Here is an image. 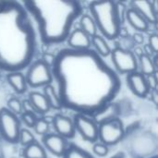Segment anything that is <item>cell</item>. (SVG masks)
<instances>
[{"mask_svg":"<svg viewBox=\"0 0 158 158\" xmlns=\"http://www.w3.org/2000/svg\"><path fill=\"white\" fill-rule=\"evenodd\" d=\"M20 118L22 120V122L28 127V128H33L38 118L37 115L35 113L32 112H22L20 114Z\"/></svg>","mask_w":158,"mask_h":158,"instance_id":"cell-27","label":"cell"},{"mask_svg":"<svg viewBox=\"0 0 158 158\" xmlns=\"http://www.w3.org/2000/svg\"><path fill=\"white\" fill-rule=\"evenodd\" d=\"M63 158H94L90 153L83 150L80 146L71 143L69 144L68 149L63 155Z\"/></svg>","mask_w":158,"mask_h":158,"instance_id":"cell-23","label":"cell"},{"mask_svg":"<svg viewBox=\"0 0 158 158\" xmlns=\"http://www.w3.org/2000/svg\"><path fill=\"white\" fill-rule=\"evenodd\" d=\"M44 95L50 106V109L53 108L56 110H60L63 108L60 99L57 95L56 90L52 84H49L44 87Z\"/></svg>","mask_w":158,"mask_h":158,"instance_id":"cell-18","label":"cell"},{"mask_svg":"<svg viewBox=\"0 0 158 158\" xmlns=\"http://www.w3.org/2000/svg\"><path fill=\"white\" fill-rule=\"evenodd\" d=\"M29 102L34 108L37 114H46L50 110V106L43 94L38 92H31L29 94Z\"/></svg>","mask_w":158,"mask_h":158,"instance_id":"cell-17","label":"cell"},{"mask_svg":"<svg viewBox=\"0 0 158 158\" xmlns=\"http://www.w3.org/2000/svg\"><path fill=\"white\" fill-rule=\"evenodd\" d=\"M93 152L98 156H107L109 149H108V146L101 143H95L93 146Z\"/></svg>","mask_w":158,"mask_h":158,"instance_id":"cell-28","label":"cell"},{"mask_svg":"<svg viewBox=\"0 0 158 158\" xmlns=\"http://www.w3.org/2000/svg\"><path fill=\"white\" fill-rule=\"evenodd\" d=\"M20 130V121L18 116L10 112L7 108L2 107L0 109L1 138L9 143H18Z\"/></svg>","mask_w":158,"mask_h":158,"instance_id":"cell-7","label":"cell"},{"mask_svg":"<svg viewBox=\"0 0 158 158\" xmlns=\"http://www.w3.org/2000/svg\"><path fill=\"white\" fill-rule=\"evenodd\" d=\"M152 158H157V156H155L154 157H152Z\"/></svg>","mask_w":158,"mask_h":158,"instance_id":"cell-38","label":"cell"},{"mask_svg":"<svg viewBox=\"0 0 158 158\" xmlns=\"http://www.w3.org/2000/svg\"><path fill=\"white\" fill-rule=\"evenodd\" d=\"M131 8L140 13L148 22H157V1H131Z\"/></svg>","mask_w":158,"mask_h":158,"instance_id":"cell-13","label":"cell"},{"mask_svg":"<svg viewBox=\"0 0 158 158\" xmlns=\"http://www.w3.org/2000/svg\"><path fill=\"white\" fill-rule=\"evenodd\" d=\"M23 157L24 158H47L46 152L43 146L34 142L31 144L26 146L23 150Z\"/></svg>","mask_w":158,"mask_h":158,"instance_id":"cell-21","label":"cell"},{"mask_svg":"<svg viewBox=\"0 0 158 158\" xmlns=\"http://www.w3.org/2000/svg\"><path fill=\"white\" fill-rule=\"evenodd\" d=\"M125 19L138 32L147 31L149 29V22L140 13H138L135 9L131 7L128 8Z\"/></svg>","mask_w":158,"mask_h":158,"instance_id":"cell-15","label":"cell"},{"mask_svg":"<svg viewBox=\"0 0 158 158\" xmlns=\"http://www.w3.org/2000/svg\"><path fill=\"white\" fill-rule=\"evenodd\" d=\"M127 85L130 90L138 97L145 98L150 93V88L146 81V77L139 71L127 75Z\"/></svg>","mask_w":158,"mask_h":158,"instance_id":"cell-10","label":"cell"},{"mask_svg":"<svg viewBox=\"0 0 158 158\" xmlns=\"http://www.w3.org/2000/svg\"><path fill=\"white\" fill-rule=\"evenodd\" d=\"M143 48H144L143 53H144L145 55H147V56H151V57H152V55H153V54H155V53L153 52V50L151 49V47H150L148 44H145Z\"/></svg>","mask_w":158,"mask_h":158,"instance_id":"cell-34","label":"cell"},{"mask_svg":"<svg viewBox=\"0 0 158 158\" xmlns=\"http://www.w3.org/2000/svg\"><path fill=\"white\" fill-rule=\"evenodd\" d=\"M124 135L125 129L122 121L118 118L104 119L98 125V140L106 146L118 143Z\"/></svg>","mask_w":158,"mask_h":158,"instance_id":"cell-5","label":"cell"},{"mask_svg":"<svg viewBox=\"0 0 158 158\" xmlns=\"http://www.w3.org/2000/svg\"><path fill=\"white\" fill-rule=\"evenodd\" d=\"M62 107L85 116H96L118 94L117 72L93 49L64 48L51 67Z\"/></svg>","mask_w":158,"mask_h":158,"instance_id":"cell-1","label":"cell"},{"mask_svg":"<svg viewBox=\"0 0 158 158\" xmlns=\"http://www.w3.org/2000/svg\"><path fill=\"white\" fill-rule=\"evenodd\" d=\"M157 90H152L151 91V96H152V99L156 105H157Z\"/></svg>","mask_w":158,"mask_h":158,"instance_id":"cell-35","label":"cell"},{"mask_svg":"<svg viewBox=\"0 0 158 158\" xmlns=\"http://www.w3.org/2000/svg\"><path fill=\"white\" fill-rule=\"evenodd\" d=\"M22 4L36 21L40 38L45 44L66 41L73 23L82 15L83 10L79 1L32 0Z\"/></svg>","mask_w":158,"mask_h":158,"instance_id":"cell-3","label":"cell"},{"mask_svg":"<svg viewBox=\"0 0 158 158\" xmlns=\"http://www.w3.org/2000/svg\"><path fill=\"white\" fill-rule=\"evenodd\" d=\"M133 54L135 55V56H137L138 57H140V56H141L142 55H143L144 53H143V50L142 48H140V47H136V48L134 49Z\"/></svg>","mask_w":158,"mask_h":158,"instance_id":"cell-36","label":"cell"},{"mask_svg":"<svg viewBox=\"0 0 158 158\" xmlns=\"http://www.w3.org/2000/svg\"><path fill=\"white\" fill-rule=\"evenodd\" d=\"M80 26L81 30L84 31L90 38L95 36L97 34V28L93 19V18L88 14H83L80 19Z\"/></svg>","mask_w":158,"mask_h":158,"instance_id":"cell-20","label":"cell"},{"mask_svg":"<svg viewBox=\"0 0 158 158\" xmlns=\"http://www.w3.org/2000/svg\"><path fill=\"white\" fill-rule=\"evenodd\" d=\"M89 9L97 30L108 40H115L119 36L122 24L117 12L114 1H93Z\"/></svg>","mask_w":158,"mask_h":158,"instance_id":"cell-4","label":"cell"},{"mask_svg":"<svg viewBox=\"0 0 158 158\" xmlns=\"http://www.w3.org/2000/svg\"><path fill=\"white\" fill-rule=\"evenodd\" d=\"M35 142V138L33 136V134L27 129H21L19 131V143L26 147L30 144H31L32 143Z\"/></svg>","mask_w":158,"mask_h":158,"instance_id":"cell-24","label":"cell"},{"mask_svg":"<svg viewBox=\"0 0 158 158\" xmlns=\"http://www.w3.org/2000/svg\"><path fill=\"white\" fill-rule=\"evenodd\" d=\"M55 57H56V55L54 54H51V53H44L43 54V56H42V60L46 64L48 65L50 68L53 66L54 64V61H55Z\"/></svg>","mask_w":158,"mask_h":158,"instance_id":"cell-32","label":"cell"},{"mask_svg":"<svg viewBox=\"0 0 158 158\" xmlns=\"http://www.w3.org/2000/svg\"><path fill=\"white\" fill-rule=\"evenodd\" d=\"M6 81L8 84L12 87V89L18 94H22L27 91V82L25 79V75L21 72H10L6 75Z\"/></svg>","mask_w":158,"mask_h":158,"instance_id":"cell-16","label":"cell"},{"mask_svg":"<svg viewBox=\"0 0 158 158\" xmlns=\"http://www.w3.org/2000/svg\"><path fill=\"white\" fill-rule=\"evenodd\" d=\"M34 131L39 134V135H45L49 131V122L45 120L44 118H38L34 127Z\"/></svg>","mask_w":158,"mask_h":158,"instance_id":"cell-25","label":"cell"},{"mask_svg":"<svg viewBox=\"0 0 158 158\" xmlns=\"http://www.w3.org/2000/svg\"><path fill=\"white\" fill-rule=\"evenodd\" d=\"M7 109L12 112L15 115H20L22 113V105L21 102L16 98V97H12L10 99H8L7 101Z\"/></svg>","mask_w":158,"mask_h":158,"instance_id":"cell-26","label":"cell"},{"mask_svg":"<svg viewBox=\"0 0 158 158\" xmlns=\"http://www.w3.org/2000/svg\"><path fill=\"white\" fill-rule=\"evenodd\" d=\"M110 55L118 72L121 74H130L137 71L138 60L132 51L117 46L111 50Z\"/></svg>","mask_w":158,"mask_h":158,"instance_id":"cell-8","label":"cell"},{"mask_svg":"<svg viewBox=\"0 0 158 158\" xmlns=\"http://www.w3.org/2000/svg\"><path fill=\"white\" fill-rule=\"evenodd\" d=\"M131 39H132V42L134 44H142L144 42V37H143V35L141 32H135L132 35Z\"/></svg>","mask_w":158,"mask_h":158,"instance_id":"cell-33","label":"cell"},{"mask_svg":"<svg viewBox=\"0 0 158 158\" xmlns=\"http://www.w3.org/2000/svg\"><path fill=\"white\" fill-rule=\"evenodd\" d=\"M27 85L32 88L44 87L53 81L51 68L42 59L33 61L28 68L25 75Z\"/></svg>","mask_w":158,"mask_h":158,"instance_id":"cell-6","label":"cell"},{"mask_svg":"<svg viewBox=\"0 0 158 158\" xmlns=\"http://www.w3.org/2000/svg\"><path fill=\"white\" fill-rule=\"evenodd\" d=\"M148 45L151 47V49L153 50V52L155 54L157 53L158 50V36L157 34L156 33H153L149 36V43H148Z\"/></svg>","mask_w":158,"mask_h":158,"instance_id":"cell-31","label":"cell"},{"mask_svg":"<svg viewBox=\"0 0 158 158\" xmlns=\"http://www.w3.org/2000/svg\"><path fill=\"white\" fill-rule=\"evenodd\" d=\"M53 127L56 131V133L64 139H72L75 137L76 131L73 124V120L64 115L57 114L52 119Z\"/></svg>","mask_w":158,"mask_h":158,"instance_id":"cell-11","label":"cell"},{"mask_svg":"<svg viewBox=\"0 0 158 158\" xmlns=\"http://www.w3.org/2000/svg\"><path fill=\"white\" fill-rule=\"evenodd\" d=\"M124 154H122V153H118V154H117L116 156H114L113 157L111 158H124Z\"/></svg>","mask_w":158,"mask_h":158,"instance_id":"cell-37","label":"cell"},{"mask_svg":"<svg viewBox=\"0 0 158 158\" xmlns=\"http://www.w3.org/2000/svg\"><path fill=\"white\" fill-rule=\"evenodd\" d=\"M68 44L73 50H87L91 47V38L81 29H75L68 37Z\"/></svg>","mask_w":158,"mask_h":158,"instance_id":"cell-14","label":"cell"},{"mask_svg":"<svg viewBox=\"0 0 158 158\" xmlns=\"http://www.w3.org/2000/svg\"><path fill=\"white\" fill-rule=\"evenodd\" d=\"M73 124L75 131L79 132L84 141L89 143H96L98 141V124L93 118L82 114H76Z\"/></svg>","mask_w":158,"mask_h":158,"instance_id":"cell-9","label":"cell"},{"mask_svg":"<svg viewBox=\"0 0 158 158\" xmlns=\"http://www.w3.org/2000/svg\"><path fill=\"white\" fill-rule=\"evenodd\" d=\"M146 81L147 84L150 88V91L152 90H157V76H156V72H155L154 74L147 76L146 77Z\"/></svg>","mask_w":158,"mask_h":158,"instance_id":"cell-30","label":"cell"},{"mask_svg":"<svg viewBox=\"0 0 158 158\" xmlns=\"http://www.w3.org/2000/svg\"><path fill=\"white\" fill-rule=\"evenodd\" d=\"M138 67H140L141 69V73L143 74L145 77L150 76L155 72H156V68L153 63V58L145 54L142 55L139 57Z\"/></svg>","mask_w":158,"mask_h":158,"instance_id":"cell-22","label":"cell"},{"mask_svg":"<svg viewBox=\"0 0 158 158\" xmlns=\"http://www.w3.org/2000/svg\"><path fill=\"white\" fill-rule=\"evenodd\" d=\"M37 37L22 3L0 0V69L20 72L32 63Z\"/></svg>","mask_w":158,"mask_h":158,"instance_id":"cell-2","label":"cell"},{"mask_svg":"<svg viewBox=\"0 0 158 158\" xmlns=\"http://www.w3.org/2000/svg\"><path fill=\"white\" fill-rule=\"evenodd\" d=\"M42 141L44 147L51 154L58 157L63 156L69 146L67 140L56 133H47L44 135Z\"/></svg>","mask_w":158,"mask_h":158,"instance_id":"cell-12","label":"cell"},{"mask_svg":"<svg viewBox=\"0 0 158 158\" xmlns=\"http://www.w3.org/2000/svg\"><path fill=\"white\" fill-rule=\"evenodd\" d=\"M116 6H117V12H118V18H119L120 22L122 24L125 21V17H126V13H127L128 7L122 2H116Z\"/></svg>","mask_w":158,"mask_h":158,"instance_id":"cell-29","label":"cell"},{"mask_svg":"<svg viewBox=\"0 0 158 158\" xmlns=\"http://www.w3.org/2000/svg\"><path fill=\"white\" fill-rule=\"evenodd\" d=\"M91 44H93V45L95 48V52L101 56V57H106L108 56L111 53V49L108 45V44L106 43V41L105 40L104 37H102L101 35L96 34L95 36L91 38Z\"/></svg>","mask_w":158,"mask_h":158,"instance_id":"cell-19","label":"cell"}]
</instances>
